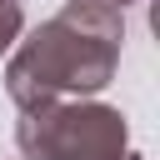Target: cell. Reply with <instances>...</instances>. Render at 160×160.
I'll return each instance as SVG.
<instances>
[{
  "mask_svg": "<svg viewBox=\"0 0 160 160\" xmlns=\"http://www.w3.org/2000/svg\"><path fill=\"white\" fill-rule=\"evenodd\" d=\"M120 160H145V155H135V150H125V155H120Z\"/></svg>",
  "mask_w": 160,
  "mask_h": 160,
  "instance_id": "5",
  "label": "cell"
},
{
  "mask_svg": "<svg viewBox=\"0 0 160 160\" xmlns=\"http://www.w3.org/2000/svg\"><path fill=\"white\" fill-rule=\"evenodd\" d=\"M20 35H25V10H20V0H0V55H5Z\"/></svg>",
  "mask_w": 160,
  "mask_h": 160,
  "instance_id": "3",
  "label": "cell"
},
{
  "mask_svg": "<svg viewBox=\"0 0 160 160\" xmlns=\"http://www.w3.org/2000/svg\"><path fill=\"white\" fill-rule=\"evenodd\" d=\"M85 5H100V10H115V15H120V10L135 5V0H85Z\"/></svg>",
  "mask_w": 160,
  "mask_h": 160,
  "instance_id": "4",
  "label": "cell"
},
{
  "mask_svg": "<svg viewBox=\"0 0 160 160\" xmlns=\"http://www.w3.org/2000/svg\"><path fill=\"white\" fill-rule=\"evenodd\" d=\"M125 45V20L115 10L70 0L60 15H50L40 30L20 40V50L5 65V90L20 105V115H35L60 100H85L115 80Z\"/></svg>",
  "mask_w": 160,
  "mask_h": 160,
  "instance_id": "1",
  "label": "cell"
},
{
  "mask_svg": "<svg viewBox=\"0 0 160 160\" xmlns=\"http://www.w3.org/2000/svg\"><path fill=\"white\" fill-rule=\"evenodd\" d=\"M15 145L25 160H120L130 150V125L115 105L60 100L15 120Z\"/></svg>",
  "mask_w": 160,
  "mask_h": 160,
  "instance_id": "2",
  "label": "cell"
}]
</instances>
